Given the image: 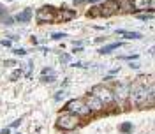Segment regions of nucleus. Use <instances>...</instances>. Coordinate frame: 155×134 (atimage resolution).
Wrapping results in <instances>:
<instances>
[{
    "label": "nucleus",
    "mask_w": 155,
    "mask_h": 134,
    "mask_svg": "<svg viewBox=\"0 0 155 134\" xmlns=\"http://www.w3.org/2000/svg\"><path fill=\"white\" fill-rule=\"evenodd\" d=\"M88 16H90V18H95V16H99V7H94V9H90V11H88Z\"/></svg>",
    "instance_id": "16"
},
{
    "label": "nucleus",
    "mask_w": 155,
    "mask_h": 134,
    "mask_svg": "<svg viewBox=\"0 0 155 134\" xmlns=\"http://www.w3.org/2000/svg\"><path fill=\"white\" fill-rule=\"evenodd\" d=\"M116 2H118V9H120V12H132V11H134L131 0H116Z\"/></svg>",
    "instance_id": "13"
},
{
    "label": "nucleus",
    "mask_w": 155,
    "mask_h": 134,
    "mask_svg": "<svg viewBox=\"0 0 155 134\" xmlns=\"http://www.w3.org/2000/svg\"><path fill=\"white\" fill-rule=\"evenodd\" d=\"M64 95H65V92H58V94L55 95V99H56V101H62V99H64Z\"/></svg>",
    "instance_id": "25"
},
{
    "label": "nucleus",
    "mask_w": 155,
    "mask_h": 134,
    "mask_svg": "<svg viewBox=\"0 0 155 134\" xmlns=\"http://www.w3.org/2000/svg\"><path fill=\"white\" fill-rule=\"evenodd\" d=\"M83 4H97V2H101V0H81Z\"/></svg>",
    "instance_id": "27"
},
{
    "label": "nucleus",
    "mask_w": 155,
    "mask_h": 134,
    "mask_svg": "<svg viewBox=\"0 0 155 134\" xmlns=\"http://www.w3.org/2000/svg\"><path fill=\"white\" fill-rule=\"evenodd\" d=\"M131 2H132L134 9H148V5L152 9V5H154V0H131Z\"/></svg>",
    "instance_id": "14"
},
{
    "label": "nucleus",
    "mask_w": 155,
    "mask_h": 134,
    "mask_svg": "<svg viewBox=\"0 0 155 134\" xmlns=\"http://www.w3.org/2000/svg\"><path fill=\"white\" fill-rule=\"evenodd\" d=\"M0 134H11V127H7V129H2Z\"/></svg>",
    "instance_id": "28"
},
{
    "label": "nucleus",
    "mask_w": 155,
    "mask_h": 134,
    "mask_svg": "<svg viewBox=\"0 0 155 134\" xmlns=\"http://www.w3.org/2000/svg\"><path fill=\"white\" fill-rule=\"evenodd\" d=\"M14 53L19 55V57H25V55H26V49H21V48H19V49H14Z\"/></svg>",
    "instance_id": "22"
},
{
    "label": "nucleus",
    "mask_w": 155,
    "mask_h": 134,
    "mask_svg": "<svg viewBox=\"0 0 155 134\" xmlns=\"http://www.w3.org/2000/svg\"><path fill=\"white\" fill-rule=\"evenodd\" d=\"M0 14H5V9H4V5L0 4Z\"/></svg>",
    "instance_id": "31"
},
{
    "label": "nucleus",
    "mask_w": 155,
    "mask_h": 134,
    "mask_svg": "<svg viewBox=\"0 0 155 134\" xmlns=\"http://www.w3.org/2000/svg\"><path fill=\"white\" fill-rule=\"evenodd\" d=\"M78 125H79V117H76L74 113L64 111L56 118V127L62 129V131H74Z\"/></svg>",
    "instance_id": "2"
},
{
    "label": "nucleus",
    "mask_w": 155,
    "mask_h": 134,
    "mask_svg": "<svg viewBox=\"0 0 155 134\" xmlns=\"http://www.w3.org/2000/svg\"><path fill=\"white\" fill-rule=\"evenodd\" d=\"M0 44H2L4 48H11V41H9V39H4V41H0Z\"/></svg>",
    "instance_id": "21"
},
{
    "label": "nucleus",
    "mask_w": 155,
    "mask_h": 134,
    "mask_svg": "<svg viewBox=\"0 0 155 134\" xmlns=\"http://www.w3.org/2000/svg\"><path fill=\"white\" fill-rule=\"evenodd\" d=\"M16 134H19V133H16Z\"/></svg>",
    "instance_id": "33"
},
{
    "label": "nucleus",
    "mask_w": 155,
    "mask_h": 134,
    "mask_svg": "<svg viewBox=\"0 0 155 134\" xmlns=\"http://www.w3.org/2000/svg\"><path fill=\"white\" fill-rule=\"evenodd\" d=\"M7 2H12V0H7Z\"/></svg>",
    "instance_id": "32"
},
{
    "label": "nucleus",
    "mask_w": 155,
    "mask_h": 134,
    "mask_svg": "<svg viewBox=\"0 0 155 134\" xmlns=\"http://www.w3.org/2000/svg\"><path fill=\"white\" fill-rule=\"evenodd\" d=\"M129 92H131V85L129 83H120V85H116V88L113 90V97H115V101L118 99V101H125L127 97H129Z\"/></svg>",
    "instance_id": "7"
},
{
    "label": "nucleus",
    "mask_w": 155,
    "mask_h": 134,
    "mask_svg": "<svg viewBox=\"0 0 155 134\" xmlns=\"http://www.w3.org/2000/svg\"><path fill=\"white\" fill-rule=\"evenodd\" d=\"M19 124H21V118H18V120H14V122L11 124V127H18Z\"/></svg>",
    "instance_id": "26"
},
{
    "label": "nucleus",
    "mask_w": 155,
    "mask_h": 134,
    "mask_svg": "<svg viewBox=\"0 0 155 134\" xmlns=\"http://www.w3.org/2000/svg\"><path fill=\"white\" fill-rule=\"evenodd\" d=\"M42 81H46V83H48V81H49V83H53V81H55V76H53V74H51L49 78H48V76H44V78H42Z\"/></svg>",
    "instance_id": "24"
},
{
    "label": "nucleus",
    "mask_w": 155,
    "mask_h": 134,
    "mask_svg": "<svg viewBox=\"0 0 155 134\" xmlns=\"http://www.w3.org/2000/svg\"><path fill=\"white\" fill-rule=\"evenodd\" d=\"M35 18L41 23H51V21H56V11L53 9V5H42L35 12Z\"/></svg>",
    "instance_id": "5"
},
{
    "label": "nucleus",
    "mask_w": 155,
    "mask_h": 134,
    "mask_svg": "<svg viewBox=\"0 0 155 134\" xmlns=\"http://www.w3.org/2000/svg\"><path fill=\"white\" fill-rule=\"evenodd\" d=\"M92 95L94 97H97L102 104H106V106H109V104H113L115 102V97H113V90L111 88H108L106 85H95L94 88H92Z\"/></svg>",
    "instance_id": "4"
},
{
    "label": "nucleus",
    "mask_w": 155,
    "mask_h": 134,
    "mask_svg": "<svg viewBox=\"0 0 155 134\" xmlns=\"http://www.w3.org/2000/svg\"><path fill=\"white\" fill-rule=\"evenodd\" d=\"M129 97L136 102V104H145L146 101H150V104L154 102V85L145 87V85H139L136 83L134 87H131V92H129Z\"/></svg>",
    "instance_id": "1"
},
{
    "label": "nucleus",
    "mask_w": 155,
    "mask_h": 134,
    "mask_svg": "<svg viewBox=\"0 0 155 134\" xmlns=\"http://www.w3.org/2000/svg\"><path fill=\"white\" fill-rule=\"evenodd\" d=\"M129 65H131V69H138L139 67V64H129Z\"/></svg>",
    "instance_id": "30"
},
{
    "label": "nucleus",
    "mask_w": 155,
    "mask_h": 134,
    "mask_svg": "<svg viewBox=\"0 0 155 134\" xmlns=\"http://www.w3.org/2000/svg\"><path fill=\"white\" fill-rule=\"evenodd\" d=\"M62 62H69V55H64L62 57Z\"/></svg>",
    "instance_id": "29"
},
{
    "label": "nucleus",
    "mask_w": 155,
    "mask_h": 134,
    "mask_svg": "<svg viewBox=\"0 0 155 134\" xmlns=\"http://www.w3.org/2000/svg\"><path fill=\"white\" fill-rule=\"evenodd\" d=\"M124 60H136L138 58V55H125V57H122Z\"/></svg>",
    "instance_id": "23"
},
{
    "label": "nucleus",
    "mask_w": 155,
    "mask_h": 134,
    "mask_svg": "<svg viewBox=\"0 0 155 134\" xmlns=\"http://www.w3.org/2000/svg\"><path fill=\"white\" fill-rule=\"evenodd\" d=\"M65 111H69V113H74L76 117H88L92 111L88 110V106L85 104V101L83 99H71L67 104H65Z\"/></svg>",
    "instance_id": "3"
},
{
    "label": "nucleus",
    "mask_w": 155,
    "mask_h": 134,
    "mask_svg": "<svg viewBox=\"0 0 155 134\" xmlns=\"http://www.w3.org/2000/svg\"><path fill=\"white\" fill-rule=\"evenodd\" d=\"M116 35H122V37H125V39H141V37H143L139 32H129V30H122V28L116 30Z\"/></svg>",
    "instance_id": "11"
},
{
    "label": "nucleus",
    "mask_w": 155,
    "mask_h": 134,
    "mask_svg": "<svg viewBox=\"0 0 155 134\" xmlns=\"http://www.w3.org/2000/svg\"><path fill=\"white\" fill-rule=\"evenodd\" d=\"M2 23H4V25H12L14 19H12L11 16H4V18H2Z\"/></svg>",
    "instance_id": "17"
},
{
    "label": "nucleus",
    "mask_w": 155,
    "mask_h": 134,
    "mask_svg": "<svg viewBox=\"0 0 155 134\" xmlns=\"http://www.w3.org/2000/svg\"><path fill=\"white\" fill-rule=\"evenodd\" d=\"M76 18V11L72 9H62L56 12V21H71Z\"/></svg>",
    "instance_id": "9"
},
{
    "label": "nucleus",
    "mask_w": 155,
    "mask_h": 134,
    "mask_svg": "<svg viewBox=\"0 0 155 134\" xmlns=\"http://www.w3.org/2000/svg\"><path fill=\"white\" fill-rule=\"evenodd\" d=\"M132 129H134V125H132V122H124V124L120 125V133H124V134H129V133H132Z\"/></svg>",
    "instance_id": "15"
},
{
    "label": "nucleus",
    "mask_w": 155,
    "mask_h": 134,
    "mask_svg": "<svg viewBox=\"0 0 155 134\" xmlns=\"http://www.w3.org/2000/svg\"><path fill=\"white\" fill-rule=\"evenodd\" d=\"M138 18H139V19H143V21H148V19H152V18H154V14H152V12H150V14H139Z\"/></svg>",
    "instance_id": "20"
},
{
    "label": "nucleus",
    "mask_w": 155,
    "mask_h": 134,
    "mask_svg": "<svg viewBox=\"0 0 155 134\" xmlns=\"http://www.w3.org/2000/svg\"><path fill=\"white\" fill-rule=\"evenodd\" d=\"M51 37H53L55 41H60V39H64V37H65V34H64V32H55Z\"/></svg>",
    "instance_id": "18"
},
{
    "label": "nucleus",
    "mask_w": 155,
    "mask_h": 134,
    "mask_svg": "<svg viewBox=\"0 0 155 134\" xmlns=\"http://www.w3.org/2000/svg\"><path fill=\"white\" fill-rule=\"evenodd\" d=\"M124 46V42H111V44H106V46H102L101 49H99V53L101 55H109L113 49H116V48H122Z\"/></svg>",
    "instance_id": "12"
},
{
    "label": "nucleus",
    "mask_w": 155,
    "mask_h": 134,
    "mask_svg": "<svg viewBox=\"0 0 155 134\" xmlns=\"http://www.w3.org/2000/svg\"><path fill=\"white\" fill-rule=\"evenodd\" d=\"M85 104L88 106V110H90L92 113H97V111H101V110L104 108V104H102V102H101V101H99L97 97H94L92 94H90V95L86 97V101H85Z\"/></svg>",
    "instance_id": "8"
},
{
    "label": "nucleus",
    "mask_w": 155,
    "mask_h": 134,
    "mask_svg": "<svg viewBox=\"0 0 155 134\" xmlns=\"http://www.w3.org/2000/svg\"><path fill=\"white\" fill-rule=\"evenodd\" d=\"M118 12H120V9H118L116 0H108V2L99 5V16H102V18H109V16L118 14Z\"/></svg>",
    "instance_id": "6"
},
{
    "label": "nucleus",
    "mask_w": 155,
    "mask_h": 134,
    "mask_svg": "<svg viewBox=\"0 0 155 134\" xmlns=\"http://www.w3.org/2000/svg\"><path fill=\"white\" fill-rule=\"evenodd\" d=\"M14 19H16L18 23H28V21L32 19V9H30V7L23 9V11H21V12H19Z\"/></svg>",
    "instance_id": "10"
},
{
    "label": "nucleus",
    "mask_w": 155,
    "mask_h": 134,
    "mask_svg": "<svg viewBox=\"0 0 155 134\" xmlns=\"http://www.w3.org/2000/svg\"><path fill=\"white\" fill-rule=\"evenodd\" d=\"M19 76H21V69H16V71H14V72L11 74V80H12V81H16V80H18Z\"/></svg>",
    "instance_id": "19"
}]
</instances>
